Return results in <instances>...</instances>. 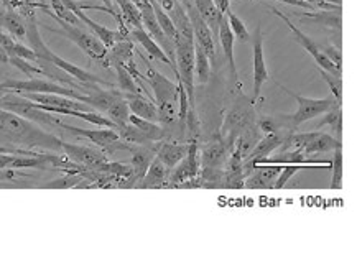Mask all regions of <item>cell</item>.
<instances>
[{"mask_svg": "<svg viewBox=\"0 0 357 268\" xmlns=\"http://www.w3.org/2000/svg\"><path fill=\"white\" fill-rule=\"evenodd\" d=\"M0 130L7 135L8 139L15 140V142H24L30 145H54L59 148L61 140L52 137V135L45 134L36 129L31 124V120H26L24 117L17 116L6 109H0Z\"/></svg>", "mask_w": 357, "mask_h": 268, "instance_id": "cell-1", "label": "cell"}, {"mask_svg": "<svg viewBox=\"0 0 357 268\" xmlns=\"http://www.w3.org/2000/svg\"><path fill=\"white\" fill-rule=\"evenodd\" d=\"M144 61L146 63L145 81L150 84V88L153 90V101L157 104L158 109V120H162L163 124H172V122L176 119L175 101L178 97V86L175 83H172L167 76L160 74V72L150 65L146 58H144Z\"/></svg>", "mask_w": 357, "mask_h": 268, "instance_id": "cell-2", "label": "cell"}, {"mask_svg": "<svg viewBox=\"0 0 357 268\" xmlns=\"http://www.w3.org/2000/svg\"><path fill=\"white\" fill-rule=\"evenodd\" d=\"M278 86H280L285 93L293 95V97H295V101L298 102V111H296L295 113H291V116H280L283 127L290 132L298 130V127L301 124H305V122L314 119V117H318V116H323V113H326L329 109L334 107L337 104L336 99H334L333 95H329V97H324V99H310V97H303V95L295 94L293 90L287 89L285 86H282V84H278Z\"/></svg>", "mask_w": 357, "mask_h": 268, "instance_id": "cell-3", "label": "cell"}, {"mask_svg": "<svg viewBox=\"0 0 357 268\" xmlns=\"http://www.w3.org/2000/svg\"><path fill=\"white\" fill-rule=\"evenodd\" d=\"M54 20L59 24V29H50V31H54V33L66 36L68 40H71L76 47H79L82 52L88 54L91 60L99 61L104 68L109 66L107 65L109 49L106 48V45L100 42L98 36L94 33H89V31H86L82 26L66 24V22L58 20V18H54Z\"/></svg>", "mask_w": 357, "mask_h": 268, "instance_id": "cell-4", "label": "cell"}, {"mask_svg": "<svg viewBox=\"0 0 357 268\" xmlns=\"http://www.w3.org/2000/svg\"><path fill=\"white\" fill-rule=\"evenodd\" d=\"M175 76L180 78L188 94L190 106L195 107V40L178 35L175 42Z\"/></svg>", "mask_w": 357, "mask_h": 268, "instance_id": "cell-5", "label": "cell"}, {"mask_svg": "<svg viewBox=\"0 0 357 268\" xmlns=\"http://www.w3.org/2000/svg\"><path fill=\"white\" fill-rule=\"evenodd\" d=\"M285 150H301L306 155L313 157L318 153L334 152L341 148V139H334L333 135L324 132H305V134H290L283 143Z\"/></svg>", "mask_w": 357, "mask_h": 268, "instance_id": "cell-6", "label": "cell"}, {"mask_svg": "<svg viewBox=\"0 0 357 268\" xmlns=\"http://www.w3.org/2000/svg\"><path fill=\"white\" fill-rule=\"evenodd\" d=\"M0 90H13V93H47V94H59L66 95V97L77 99V101L84 102L86 94L79 93V90L73 88H65L59 83H54V81L48 79H40V78H30L26 81H15L8 79L0 83Z\"/></svg>", "mask_w": 357, "mask_h": 268, "instance_id": "cell-7", "label": "cell"}, {"mask_svg": "<svg viewBox=\"0 0 357 268\" xmlns=\"http://www.w3.org/2000/svg\"><path fill=\"white\" fill-rule=\"evenodd\" d=\"M270 10H272L277 17H280L282 20L285 22V24L288 25V29L291 30L293 36H295V42L298 43V45H301V47L305 48V52L308 53V54H311V56H313V60L317 61V65L319 66V70L331 72V74L341 76V66L334 65V63L326 56V54L323 53L321 47H319L317 42H313V40H311L308 35H305L300 29H296L295 24H291L290 18H288L282 10H278V8H275V7H270Z\"/></svg>", "mask_w": 357, "mask_h": 268, "instance_id": "cell-8", "label": "cell"}, {"mask_svg": "<svg viewBox=\"0 0 357 268\" xmlns=\"http://www.w3.org/2000/svg\"><path fill=\"white\" fill-rule=\"evenodd\" d=\"M59 129H65L71 134L79 135V137H84L91 140V143L98 145L99 148L107 150V152H116L119 148H126L127 150V142L119 137V134L114 129H107V127H100L98 130H86V129H79V127H73L68 124H63V122H58Z\"/></svg>", "mask_w": 357, "mask_h": 268, "instance_id": "cell-9", "label": "cell"}, {"mask_svg": "<svg viewBox=\"0 0 357 268\" xmlns=\"http://www.w3.org/2000/svg\"><path fill=\"white\" fill-rule=\"evenodd\" d=\"M199 170H201V163H199L198 145L191 142L185 158H183L176 166H173L172 170L168 171V186H172V188H178V184L185 183L188 180L196 178V176L199 175Z\"/></svg>", "mask_w": 357, "mask_h": 268, "instance_id": "cell-10", "label": "cell"}, {"mask_svg": "<svg viewBox=\"0 0 357 268\" xmlns=\"http://www.w3.org/2000/svg\"><path fill=\"white\" fill-rule=\"evenodd\" d=\"M59 148L65 150L66 157L70 158L71 161H75L76 165L88 168L91 171H100V168H102L104 163L107 161L106 153L91 147H79V145L61 142L59 143Z\"/></svg>", "mask_w": 357, "mask_h": 268, "instance_id": "cell-11", "label": "cell"}, {"mask_svg": "<svg viewBox=\"0 0 357 268\" xmlns=\"http://www.w3.org/2000/svg\"><path fill=\"white\" fill-rule=\"evenodd\" d=\"M270 79L267 65H265V56H264V36L262 29L257 26L254 36V93H252V102H255L259 99L262 86Z\"/></svg>", "mask_w": 357, "mask_h": 268, "instance_id": "cell-12", "label": "cell"}, {"mask_svg": "<svg viewBox=\"0 0 357 268\" xmlns=\"http://www.w3.org/2000/svg\"><path fill=\"white\" fill-rule=\"evenodd\" d=\"M290 134H293V132L278 130V132H272V134H265V137L262 140H257V143L254 145V148L247 153L244 161L255 163V161H259L260 158L268 157L270 153L275 152L278 147H282V145L285 143V140Z\"/></svg>", "mask_w": 357, "mask_h": 268, "instance_id": "cell-13", "label": "cell"}, {"mask_svg": "<svg viewBox=\"0 0 357 268\" xmlns=\"http://www.w3.org/2000/svg\"><path fill=\"white\" fill-rule=\"evenodd\" d=\"M282 165H254V170L245 176L244 186L250 189L273 188Z\"/></svg>", "mask_w": 357, "mask_h": 268, "instance_id": "cell-14", "label": "cell"}, {"mask_svg": "<svg viewBox=\"0 0 357 268\" xmlns=\"http://www.w3.org/2000/svg\"><path fill=\"white\" fill-rule=\"evenodd\" d=\"M127 38L132 40L134 43H139L140 47L150 54V58H155V60H158V61L165 63V65H168L173 70V72L176 71L175 63H173L170 58L167 56V53H165L163 49L160 48V45L155 42L152 36L146 33V31L144 30V26H140V29H132V30L127 31Z\"/></svg>", "mask_w": 357, "mask_h": 268, "instance_id": "cell-15", "label": "cell"}, {"mask_svg": "<svg viewBox=\"0 0 357 268\" xmlns=\"http://www.w3.org/2000/svg\"><path fill=\"white\" fill-rule=\"evenodd\" d=\"M127 150H130L132 153V180L134 184L139 186L142 178H144L146 170H149L150 163L155 158V152L152 147H146V145H127Z\"/></svg>", "mask_w": 357, "mask_h": 268, "instance_id": "cell-16", "label": "cell"}, {"mask_svg": "<svg viewBox=\"0 0 357 268\" xmlns=\"http://www.w3.org/2000/svg\"><path fill=\"white\" fill-rule=\"evenodd\" d=\"M152 148L155 152V157H157L168 170H172L173 166H176L178 163L185 158L188 148H190V143H173L162 140V142H155Z\"/></svg>", "mask_w": 357, "mask_h": 268, "instance_id": "cell-17", "label": "cell"}, {"mask_svg": "<svg viewBox=\"0 0 357 268\" xmlns=\"http://www.w3.org/2000/svg\"><path fill=\"white\" fill-rule=\"evenodd\" d=\"M75 15L82 22V25H86V26H88V29H91V30L94 31V35L98 36L100 42L106 45L107 49L111 48V47H114V45H116L117 42H121V40L127 38L126 31H122V30H109L107 26L99 25L98 22H94L93 18H89L82 10H77Z\"/></svg>", "mask_w": 357, "mask_h": 268, "instance_id": "cell-18", "label": "cell"}, {"mask_svg": "<svg viewBox=\"0 0 357 268\" xmlns=\"http://www.w3.org/2000/svg\"><path fill=\"white\" fill-rule=\"evenodd\" d=\"M127 104H129L130 113H134L137 117H142L145 120H158V109L157 104L152 99L144 97L142 94H132V93H123Z\"/></svg>", "mask_w": 357, "mask_h": 268, "instance_id": "cell-19", "label": "cell"}, {"mask_svg": "<svg viewBox=\"0 0 357 268\" xmlns=\"http://www.w3.org/2000/svg\"><path fill=\"white\" fill-rule=\"evenodd\" d=\"M168 171L170 170H168V168L165 166L157 157H155L139 186L144 189L165 188V186H168Z\"/></svg>", "mask_w": 357, "mask_h": 268, "instance_id": "cell-20", "label": "cell"}, {"mask_svg": "<svg viewBox=\"0 0 357 268\" xmlns=\"http://www.w3.org/2000/svg\"><path fill=\"white\" fill-rule=\"evenodd\" d=\"M218 36H219V42H221L224 56H226V60L229 61L232 76H234V79L237 83V70H236V60H234V42H236V38H234V33L231 31V26H229V22H227L226 15H222V18H221Z\"/></svg>", "mask_w": 357, "mask_h": 268, "instance_id": "cell-21", "label": "cell"}, {"mask_svg": "<svg viewBox=\"0 0 357 268\" xmlns=\"http://www.w3.org/2000/svg\"><path fill=\"white\" fill-rule=\"evenodd\" d=\"M227 158V145L226 143H213L203 150L199 155L201 168L204 170H221L224 161Z\"/></svg>", "mask_w": 357, "mask_h": 268, "instance_id": "cell-22", "label": "cell"}, {"mask_svg": "<svg viewBox=\"0 0 357 268\" xmlns=\"http://www.w3.org/2000/svg\"><path fill=\"white\" fill-rule=\"evenodd\" d=\"M119 95H122V90H112V89L104 90L98 86V88H94L93 90H89V93L86 94L84 102L93 107L94 111L106 113L107 109L112 106L114 101H116Z\"/></svg>", "mask_w": 357, "mask_h": 268, "instance_id": "cell-23", "label": "cell"}, {"mask_svg": "<svg viewBox=\"0 0 357 268\" xmlns=\"http://www.w3.org/2000/svg\"><path fill=\"white\" fill-rule=\"evenodd\" d=\"M7 31L8 35L13 36V38L18 40V42H25L26 36V25H25V17L22 15L20 12L12 10V8H7L6 17H3L2 29Z\"/></svg>", "mask_w": 357, "mask_h": 268, "instance_id": "cell-24", "label": "cell"}, {"mask_svg": "<svg viewBox=\"0 0 357 268\" xmlns=\"http://www.w3.org/2000/svg\"><path fill=\"white\" fill-rule=\"evenodd\" d=\"M111 52H107V65L109 66H117L121 65L123 66L126 63H129L132 60V56H134V42L129 38H123L121 42H117L114 47L109 48Z\"/></svg>", "mask_w": 357, "mask_h": 268, "instance_id": "cell-25", "label": "cell"}, {"mask_svg": "<svg viewBox=\"0 0 357 268\" xmlns=\"http://www.w3.org/2000/svg\"><path fill=\"white\" fill-rule=\"evenodd\" d=\"M196 10L199 12V15L203 17V20L206 22V25L209 26V30L213 31V36L218 38V31H219V24H221L222 15L219 13L216 6L213 3V0H193Z\"/></svg>", "mask_w": 357, "mask_h": 268, "instance_id": "cell-26", "label": "cell"}, {"mask_svg": "<svg viewBox=\"0 0 357 268\" xmlns=\"http://www.w3.org/2000/svg\"><path fill=\"white\" fill-rule=\"evenodd\" d=\"M211 72V61L198 43H195V83L206 84Z\"/></svg>", "mask_w": 357, "mask_h": 268, "instance_id": "cell-27", "label": "cell"}, {"mask_svg": "<svg viewBox=\"0 0 357 268\" xmlns=\"http://www.w3.org/2000/svg\"><path fill=\"white\" fill-rule=\"evenodd\" d=\"M129 122L132 125H135L146 139L152 140V142H162L165 139V130L152 120H145L142 119V117H137L134 113H130Z\"/></svg>", "mask_w": 357, "mask_h": 268, "instance_id": "cell-28", "label": "cell"}, {"mask_svg": "<svg viewBox=\"0 0 357 268\" xmlns=\"http://www.w3.org/2000/svg\"><path fill=\"white\" fill-rule=\"evenodd\" d=\"M129 116H130L129 104H127L126 97H123V93H122V95H119L116 101H114L112 106L107 109L106 117L109 120L114 122V125L119 127L123 124H129Z\"/></svg>", "mask_w": 357, "mask_h": 268, "instance_id": "cell-29", "label": "cell"}, {"mask_svg": "<svg viewBox=\"0 0 357 268\" xmlns=\"http://www.w3.org/2000/svg\"><path fill=\"white\" fill-rule=\"evenodd\" d=\"M303 18H308V20H313L317 22L318 25H326V26H331V29H341V13L336 10L331 12V10H323V12H314V10H310V12H305V13H300Z\"/></svg>", "mask_w": 357, "mask_h": 268, "instance_id": "cell-30", "label": "cell"}, {"mask_svg": "<svg viewBox=\"0 0 357 268\" xmlns=\"http://www.w3.org/2000/svg\"><path fill=\"white\" fill-rule=\"evenodd\" d=\"M152 7L155 10V17H157V20H158L160 29H162L165 36H167L168 40H172V42H175L176 36H178V31L175 29V25H173L172 18L168 17V13L163 10V7L160 6L157 0H152Z\"/></svg>", "mask_w": 357, "mask_h": 268, "instance_id": "cell-31", "label": "cell"}, {"mask_svg": "<svg viewBox=\"0 0 357 268\" xmlns=\"http://www.w3.org/2000/svg\"><path fill=\"white\" fill-rule=\"evenodd\" d=\"M114 70L117 72V79H119V86H121V90L122 93H132V94H142L144 90L139 86V83L132 78L130 72L126 70V68L117 65L114 66Z\"/></svg>", "mask_w": 357, "mask_h": 268, "instance_id": "cell-32", "label": "cell"}, {"mask_svg": "<svg viewBox=\"0 0 357 268\" xmlns=\"http://www.w3.org/2000/svg\"><path fill=\"white\" fill-rule=\"evenodd\" d=\"M226 17H227L229 26H231V31L234 33V38L239 40V42H242V43L249 42L250 35H249V30H247L244 22H242L241 18L236 15V13H232L231 8H229V10L226 12Z\"/></svg>", "mask_w": 357, "mask_h": 268, "instance_id": "cell-33", "label": "cell"}, {"mask_svg": "<svg viewBox=\"0 0 357 268\" xmlns=\"http://www.w3.org/2000/svg\"><path fill=\"white\" fill-rule=\"evenodd\" d=\"M333 170V178H331V188L333 189H341L342 183V147L334 150V157L331 160V168Z\"/></svg>", "mask_w": 357, "mask_h": 268, "instance_id": "cell-34", "label": "cell"}, {"mask_svg": "<svg viewBox=\"0 0 357 268\" xmlns=\"http://www.w3.org/2000/svg\"><path fill=\"white\" fill-rule=\"evenodd\" d=\"M308 168H313V166H305V165H282V171L278 173L277 180H275V184H273V188L275 189H282L283 186H285L288 181H290L293 176H295L298 171L301 170H308Z\"/></svg>", "mask_w": 357, "mask_h": 268, "instance_id": "cell-35", "label": "cell"}, {"mask_svg": "<svg viewBox=\"0 0 357 268\" xmlns=\"http://www.w3.org/2000/svg\"><path fill=\"white\" fill-rule=\"evenodd\" d=\"M319 72H321V78L326 81L329 89H331L333 97L336 99L337 104H341L342 102V79H341V76L331 74V72L323 71V70H319Z\"/></svg>", "mask_w": 357, "mask_h": 268, "instance_id": "cell-36", "label": "cell"}, {"mask_svg": "<svg viewBox=\"0 0 357 268\" xmlns=\"http://www.w3.org/2000/svg\"><path fill=\"white\" fill-rule=\"evenodd\" d=\"M308 2L314 8H323V10H341V0H303Z\"/></svg>", "mask_w": 357, "mask_h": 268, "instance_id": "cell-37", "label": "cell"}, {"mask_svg": "<svg viewBox=\"0 0 357 268\" xmlns=\"http://www.w3.org/2000/svg\"><path fill=\"white\" fill-rule=\"evenodd\" d=\"M321 49H323V53L326 54V56L329 58V60H331V61L334 63V65L341 66L342 56H341L340 49H336L334 47H321Z\"/></svg>", "mask_w": 357, "mask_h": 268, "instance_id": "cell-38", "label": "cell"}, {"mask_svg": "<svg viewBox=\"0 0 357 268\" xmlns=\"http://www.w3.org/2000/svg\"><path fill=\"white\" fill-rule=\"evenodd\" d=\"M213 3L216 6L221 15H226V12L231 8V0H213Z\"/></svg>", "mask_w": 357, "mask_h": 268, "instance_id": "cell-39", "label": "cell"}, {"mask_svg": "<svg viewBox=\"0 0 357 268\" xmlns=\"http://www.w3.org/2000/svg\"><path fill=\"white\" fill-rule=\"evenodd\" d=\"M0 65H8V54L2 47H0Z\"/></svg>", "mask_w": 357, "mask_h": 268, "instance_id": "cell-40", "label": "cell"}, {"mask_svg": "<svg viewBox=\"0 0 357 268\" xmlns=\"http://www.w3.org/2000/svg\"><path fill=\"white\" fill-rule=\"evenodd\" d=\"M6 12H7V7L0 6V29H2V24H3V17H6Z\"/></svg>", "mask_w": 357, "mask_h": 268, "instance_id": "cell-41", "label": "cell"}]
</instances>
